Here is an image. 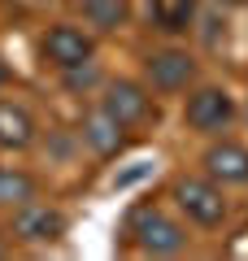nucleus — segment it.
Here are the masks:
<instances>
[{
	"instance_id": "obj_14",
	"label": "nucleus",
	"mask_w": 248,
	"mask_h": 261,
	"mask_svg": "<svg viewBox=\"0 0 248 261\" xmlns=\"http://www.w3.org/2000/svg\"><path fill=\"white\" fill-rule=\"evenodd\" d=\"M9 79H13V70H9V61L0 57V87H9Z\"/></svg>"
},
{
	"instance_id": "obj_8",
	"label": "nucleus",
	"mask_w": 248,
	"mask_h": 261,
	"mask_svg": "<svg viewBox=\"0 0 248 261\" xmlns=\"http://www.w3.org/2000/svg\"><path fill=\"white\" fill-rule=\"evenodd\" d=\"M205 174L213 183H248V148L235 144V140L209 144V152H205Z\"/></svg>"
},
{
	"instance_id": "obj_2",
	"label": "nucleus",
	"mask_w": 248,
	"mask_h": 261,
	"mask_svg": "<svg viewBox=\"0 0 248 261\" xmlns=\"http://www.w3.org/2000/svg\"><path fill=\"white\" fill-rule=\"evenodd\" d=\"M127 235L131 244H135L139 252H153V257H179V252L187 248V226L175 222V218L165 214V209H135L127 222Z\"/></svg>"
},
{
	"instance_id": "obj_15",
	"label": "nucleus",
	"mask_w": 248,
	"mask_h": 261,
	"mask_svg": "<svg viewBox=\"0 0 248 261\" xmlns=\"http://www.w3.org/2000/svg\"><path fill=\"white\" fill-rule=\"evenodd\" d=\"M218 5H231V9H235V5H248V0H218Z\"/></svg>"
},
{
	"instance_id": "obj_13",
	"label": "nucleus",
	"mask_w": 248,
	"mask_h": 261,
	"mask_svg": "<svg viewBox=\"0 0 248 261\" xmlns=\"http://www.w3.org/2000/svg\"><path fill=\"white\" fill-rule=\"evenodd\" d=\"M83 18L96 31H122L127 27V0H83Z\"/></svg>"
},
{
	"instance_id": "obj_11",
	"label": "nucleus",
	"mask_w": 248,
	"mask_h": 261,
	"mask_svg": "<svg viewBox=\"0 0 248 261\" xmlns=\"http://www.w3.org/2000/svg\"><path fill=\"white\" fill-rule=\"evenodd\" d=\"M196 9H201V0H148V13L165 35H183L196 22Z\"/></svg>"
},
{
	"instance_id": "obj_12",
	"label": "nucleus",
	"mask_w": 248,
	"mask_h": 261,
	"mask_svg": "<svg viewBox=\"0 0 248 261\" xmlns=\"http://www.w3.org/2000/svg\"><path fill=\"white\" fill-rule=\"evenodd\" d=\"M39 196V178L22 166H0V209H18Z\"/></svg>"
},
{
	"instance_id": "obj_5",
	"label": "nucleus",
	"mask_w": 248,
	"mask_h": 261,
	"mask_svg": "<svg viewBox=\"0 0 248 261\" xmlns=\"http://www.w3.org/2000/svg\"><path fill=\"white\" fill-rule=\"evenodd\" d=\"M101 109L109 113L118 126H144L148 113H153V87L135 83V79H113V83H105L101 92Z\"/></svg>"
},
{
	"instance_id": "obj_9",
	"label": "nucleus",
	"mask_w": 248,
	"mask_h": 261,
	"mask_svg": "<svg viewBox=\"0 0 248 261\" xmlns=\"http://www.w3.org/2000/svg\"><path fill=\"white\" fill-rule=\"evenodd\" d=\"M83 144L96 152V157H113V152L127 144V126H118V122L109 118L105 109H92V113H83V126H79Z\"/></svg>"
},
{
	"instance_id": "obj_4",
	"label": "nucleus",
	"mask_w": 248,
	"mask_h": 261,
	"mask_svg": "<svg viewBox=\"0 0 248 261\" xmlns=\"http://www.w3.org/2000/svg\"><path fill=\"white\" fill-rule=\"evenodd\" d=\"M144 79L153 92H165V96L187 92L196 83V57L187 48H157L144 57Z\"/></svg>"
},
{
	"instance_id": "obj_6",
	"label": "nucleus",
	"mask_w": 248,
	"mask_h": 261,
	"mask_svg": "<svg viewBox=\"0 0 248 261\" xmlns=\"http://www.w3.org/2000/svg\"><path fill=\"white\" fill-rule=\"evenodd\" d=\"M235 118V100H231L227 87H196L183 105V122L201 135H218V130L231 126Z\"/></svg>"
},
{
	"instance_id": "obj_3",
	"label": "nucleus",
	"mask_w": 248,
	"mask_h": 261,
	"mask_svg": "<svg viewBox=\"0 0 248 261\" xmlns=\"http://www.w3.org/2000/svg\"><path fill=\"white\" fill-rule=\"evenodd\" d=\"M39 57H44L53 70L70 74V70H79V65H87L96 57V39L83 27H74V22H53V27L44 31V39H39Z\"/></svg>"
},
{
	"instance_id": "obj_7",
	"label": "nucleus",
	"mask_w": 248,
	"mask_h": 261,
	"mask_svg": "<svg viewBox=\"0 0 248 261\" xmlns=\"http://www.w3.org/2000/svg\"><path fill=\"white\" fill-rule=\"evenodd\" d=\"M13 235H18L22 244H57L65 240V231H70V222H65L61 209L53 205H39V200H27V205L13 209Z\"/></svg>"
},
{
	"instance_id": "obj_10",
	"label": "nucleus",
	"mask_w": 248,
	"mask_h": 261,
	"mask_svg": "<svg viewBox=\"0 0 248 261\" xmlns=\"http://www.w3.org/2000/svg\"><path fill=\"white\" fill-rule=\"evenodd\" d=\"M35 144V118L22 105L0 100V152H22Z\"/></svg>"
},
{
	"instance_id": "obj_1",
	"label": "nucleus",
	"mask_w": 248,
	"mask_h": 261,
	"mask_svg": "<svg viewBox=\"0 0 248 261\" xmlns=\"http://www.w3.org/2000/svg\"><path fill=\"white\" fill-rule=\"evenodd\" d=\"M170 200L179 205V214L187 218V222L205 226V231H213V226L227 222V196H222V183H213L209 174H183L175 178V187H170Z\"/></svg>"
}]
</instances>
